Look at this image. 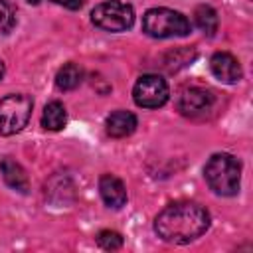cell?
Here are the masks:
<instances>
[{"label":"cell","instance_id":"6da1fadb","mask_svg":"<svg viewBox=\"0 0 253 253\" xmlns=\"http://www.w3.org/2000/svg\"><path fill=\"white\" fill-rule=\"evenodd\" d=\"M210 227V213L194 202H176L166 206L154 219L158 237L168 243H190Z\"/></svg>","mask_w":253,"mask_h":253},{"label":"cell","instance_id":"7a4b0ae2","mask_svg":"<svg viewBox=\"0 0 253 253\" xmlns=\"http://www.w3.org/2000/svg\"><path fill=\"white\" fill-rule=\"evenodd\" d=\"M204 176L208 186L219 194V196H235L239 192V182H241V164L235 156L227 152L213 154L206 168Z\"/></svg>","mask_w":253,"mask_h":253},{"label":"cell","instance_id":"3957f363","mask_svg":"<svg viewBox=\"0 0 253 253\" xmlns=\"http://www.w3.org/2000/svg\"><path fill=\"white\" fill-rule=\"evenodd\" d=\"M142 32L150 38L188 36L190 22L184 14L170 8H152L142 16Z\"/></svg>","mask_w":253,"mask_h":253},{"label":"cell","instance_id":"277c9868","mask_svg":"<svg viewBox=\"0 0 253 253\" xmlns=\"http://www.w3.org/2000/svg\"><path fill=\"white\" fill-rule=\"evenodd\" d=\"M91 20L97 28L107 32H125L134 22V10L123 0H107L93 8Z\"/></svg>","mask_w":253,"mask_h":253},{"label":"cell","instance_id":"5b68a950","mask_svg":"<svg viewBox=\"0 0 253 253\" xmlns=\"http://www.w3.org/2000/svg\"><path fill=\"white\" fill-rule=\"evenodd\" d=\"M32 99L28 95L22 93H14V95H6L0 101V132L10 136L20 132L32 115Z\"/></svg>","mask_w":253,"mask_h":253},{"label":"cell","instance_id":"8992f818","mask_svg":"<svg viewBox=\"0 0 253 253\" xmlns=\"http://www.w3.org/2000/svg\"><path fill=\"white\" fill-rule=\"evenodd\" d=\"M168 97H170V89L166 79L154 73L138 77V81L132 87V99L142 109H158L168 101Z\"/></svg>","mask_w":253,"mask_h":253},{"label":"cell","instance_id":"52a82bcc","mask_svg":"<svg viewBox=\"0 0 253 253\" xmlns=\"http://www.w3.org/2000/svg\"><path fill=\"white\" fill-rule=\"evenodd\" d=\"M211 105H213V95L202 87H190V89L182 91V95L178 99V109L190 117L210 111Z\"/></svg>","mask_w":253,"mask_h":253},{"label":"cell","instance_id":"ba28073f","mask_svg":"<svg viewBox=\"0 0 253 253\" xmlns=\"http://www.w3.org/2000/svg\"><path fill=\"white\" fill-rule=\"evenodd\" d=\"M210 69L221 83H237L241 79V65L237 57L227 51H217L210 59Z\"/></svg>","mask_w":253,"mask_h":253},{"label":"cell","instance_id":"9c48e42d","mask_svg":"<svg viewBox=\"0 0 253 253\" xmlns=\"http://www.w3.org/2000/svg\"><path fill=\"white\" fill-rule=\"evenodd\" d=\"M99 192H101L103 202L113 210H119L126 204V188H125L123 180L113 176V174H103L101 176Z\"/></svg>","mask_w":253,"mask_h":253},{"label":"cell","instance_id":"30bf717a","mask_svg":"<svg viewBox=\"0 0 253 253\" xmlns=\"http://www.w3.org/2000/svg\"><path fill=\"white\" fill-rule=\"evenodd\" d=\"M107 134L113 138H123L134 132L136 128V117L128 111H115L107 117Z\"/></svg>","mask_w":253,"mask_h":253},{"label":"cell","instance_id":"8fae6325","mask_svg":"<svg viewBox=\"0 0 253 253\" xmlns=\"http://www.w3.org/2000/svg\"><path fill=\"white\" fill-rule=\"evenodd\" d=\"M0 172H2V176H4V182H6L10 188H14V190H18V192H22V194L28 192V188H30L28 174H26V170H24L16 160H12L10 156L2 158V160H0Z\"/></svg>","mask_w":253,"mask_h":253},{"label":"cell","instance_id":"7c38bea8","mask_svg":"<svg viewBox=\"0 0 253 253\" xmlns=\"http://www.w3.org/2000/svg\"><path fill=\"white\" fill-rule=\"evenodd\" d=\"M67 123V113L65 107L59 101H51L43 107V115H42V126L47 130H61Z\"/></svg>","mask_w":253,"mask_h":253},{"label":"cell","instance_id":"4fadbf2b","mask_svg":"<svg viewBox=\"0 0 253 253\" xmlns=\"http://www.w3.org/2000/svg\"><path fill=\"white\" fill-rule=\"evenodd\" d=\"M81 79H83V69L77 63H65L55 75V85L59 91H71L81 83Z\"/></svg>","mask_w":253,"mask_h":253},{"label":"cell","instance_id":"5bb4252c","mask_svg":"<svg viewBox=\"0 0 253 253\" xmlns=\"http://www.w3.org/2000/svg\"><path fill=\"white\" fill-rule=\"evenodd\" d=\"M194 22H196V26L200 28V32H204L206 36H213V34L217 32V24H219L217 12H215L211 6H206V4H202V6L196 8V12H194Z\"/></svg>","mask_w":253,"mask_h":253},{"label":"cell","instance_id":"9a60e30c","mask_svg":"<svg viewBox=\"0 0 253 253\" xmlns=\"http://www.w3.org/2000/svg\"><path fill=\"white\" fill-rule=\"evenodd\" d=\"M97 243L99 247L107 249V251H113V249H119L123 245V235L117 233V231H111V229H105L97 235Z\"/></svg>","mask_w":253,"mask_h":253},{"label":"cell","instance_id":"2e32d148","mask_svg":"<svg viewBox=\"0 0 253 253\" xmlns=\"http://www.w3.org/2000/svg\"><path fill=\"white\" fill-rule=\"evenodd\" d=\"M16 24L14 10L6 0H0V34H8Z\"/></svg>","mask_w":253,"mask_h":253},{"label":"cell","instance_id":"e0dca14e","mask_svg":"<svg viewBox=\"0 0 253 253\" xmlns=\"http://www.w3.org/2000/svg\"><path fill=\"white\" fill-rule=\"evenodd\" d=\"M51 2H55V4H59V6H65V8H69V10H77V8L83 6V0H51Z\"/></svg>","mask_w":253,"mask_h":253},{"label":"cell","instance_id":"ac0fdd59","mask_svg":"<svg viewBox=\"0 0 253 253\" xmlns=\"http://www.w3.org/2000/svg\"><path fill=\"white\" fill-rule=\"evenodd\" d=\"M2 77H4V63L0 61V79H2Z\"/></svg>","mask_w":253,"mask_h":253},{"label":"cell","instance_id":"d6986e66","mask_svg":"<svg viewBox=\"0 0 253 253\" xmlns=\"http://www.w3.org/2000/svg\"><path fill=\"white\" fill-rule=\"evenodd\" d=\"M26 2H30V4H38L40 0H26Z\"/></svg>","mask_w":253,"mask_h":253}]
</instances>
